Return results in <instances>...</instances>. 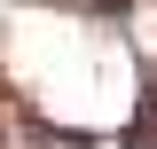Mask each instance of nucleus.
<instances>
[{
    "label": "nucleus",
    "mask_w": 157,
    "mask_h": 149,
    "mask_svg": "<svg viewBox=\"0 0 157 149\" xmlns=\"http://www.w3.org/2000/svg\"><path fill=\"white\" fill-rule=\"evenodd\" d=\"M126 149H157V110H141L134 126H126Z\"/></svg>",
    "instance_id": "nucleus-1"
}]
</instances>
